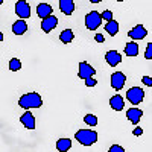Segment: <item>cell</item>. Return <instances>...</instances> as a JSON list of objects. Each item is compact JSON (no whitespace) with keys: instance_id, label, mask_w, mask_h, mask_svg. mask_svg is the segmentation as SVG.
<instances>
[{"instance_id":"19","label":"cell","mask_w":152,"mask_h":152,"mask_svg":"<svg viewBox=\"0 0 152 152\" xmlns=\"http://www.w3.org/2000/svg\"><path fill=\"white\" fill-rule=\"evenodd\" d=\"M125 53H126V56H137L138 55V44L134 41L128 43L125 46Z\"/></svg>"},{"instance_id":"16","label":"cell","mask_w":152,"mask_h":152,"mask_svg":"<svg viewBox=\"0 0 152 152\" xmlns=\"http://www.w3.org/2000/svg\"><path fill=\"white\" fill-rule=\"evenodd\" d=\"M143 116V111L138 110V108H129L128 113H126V117H128L132 123H138V120L142 119Z\"/></svg>"},{"instance_id":"21","label":"cell","mask_w":152,"mask_h":152,"mask_svg":"<svg viewBox=\"0 0 152 152\" xmlns=\"http://www.w3.org/2000/svg\"><path fill=\"white\" fill-rule=\"evenodd\" d=\"M21 69V61L18 58H12L9 61V70L11 72H18Z\"/></svg>"},{"instance_id":"11","label":"cell","mask_w":152,"mask_h":152,"mask_svg":"<svg viewBox=\"0 0 152 152\" xmlns=\"http://www.w3.org/2000/svg\"><path fill=\"white\" fill-rule=\"evenodd\" d=\"M20 122L23 123V126L26 129H35V117H34V114L31 111L24 113L23 116L20 117Z\"/></svg>"},{"instance_id":"24","label":"cell","mask_w":152,"mask_h":152,"mask_svg":"<svg viewBox=\"0 0 152 152\" xmlns=\"http://www.w3.org/2000/svg\"><path fill=\"white\" fill-rule=\"evenodd\" d=\"M84 81H85V85H87V87H94V85L97 84V82H96V79L93 78V76H90V78H85Z\"/></svg>"},{"instance_id":"26","label":"cell","mask_w":152,"mask_h":152,"mask_svg":"<svg viewBox=\"0 0 152 152\" xmlns=\"http://www.w3.org/2000/svg\"><path fill=\"white\" fill-rule=\"evenodd\" d=\"M125 149L122 148V146H119V145H113L111 148H110V152H123Z\"/></svg>"},{"instance_id":"7","label":"cell","mask_w":152,"mask_h":152,"mask_svg":"<svg viewBox=\"0 0 152 152\" xmlns=\"http://www.w3.org/2000/svg\"><path fill=\"white\" fill-rule=\"evenodd\" d=\"M56 24H58V18L55 17V15H47V17H44L43 18V21H41V29H43V32H46V34H49V32H52L55 28H56Z\"/></svg>"},{"instance_id":"5","label":"cell","mask_w":152,"mask_h":152,"mask_svg":"<svg viewBox=\"0 0 152 152\" xmlns=\"http://www.w3.org/2000/svg\"><path fill=\"white\" fill-rule=\"evenodd\" d=\"M15 14L23 20L31 17V6H29V3L26 2V0H18V2L15 3Z\"/></svg>"},{"instance_id":"9","label":"cell","mask_w":152,"mask_h":152,"mask_svg":"<svg viewBox=\"0 0 152 152\" xmlns=\"http://www.w3.org/2000/svg\"><path fill=\"white\" fill-rule=\"evenodd\" d=\"M105 59L108 62V66L116 67L117 64H120V62H122V55L117 52V50H108L107 55H105Z\"/></svg>"},{"instance_id":"32","label":"cell","mask_w":152,"mask_h":152,"mask_svg":"<svg viewBox=\"0 0 152 152\" xmlns=\"http://www.w3.org/2000/svg\"><path fill=\"white\" fill-rule=\"evenodd\" d=\"M2 3H3V0H0V6H2Z\"/></svg>"},{"instance_id":"4","label":"cell","mask_w":152,"mask_h":152,"mask_svg":"<svg viewBox=\"0 0 152 152\" xmlns=\"http://www.w3.org/2000/svg\"><path fill=\"white\" fill-rule=\"evenodd\" d=\"M100 23H102V18L97 11H91L85 15V26L88 31H96L100 26Z\"/></svg>"},{"instance_id":"33","label":"cell","mask_w":152,"mask_h":152,"mask_svg":"<svg viewBox=\"0 0 152 152\" xmlns=\"http://www.w3.org/2000/svg\"><path fill=\"white\" fill-rule=\"evenodd\" d=\"M117 2H123V0H117Z\"/></svg>"},{"instance_id":"18","label":"cell","mask_w":152,"mask_h":152,"mask_svg":"<svg viewBox=\"0 0 152 152\" xmlns=\"http://www.w3.org/2000/svg\"><path fill=\"white\" fill-rule=\"evenodd\" d=\"M73 38H75V34H73L72 29H64V31L59 34V40H61V43H64V44L72 43Z\"/></svg>"},{"instance_id":"13","label":"cell","mask_w":152,"mask_h":152,"mask_svg":"<svg viewBox=\"0 0 152 152\" xmlns=\"http://www.w3.org/2000/svg\"><path fill=\"white\" fill-rule=\"evenodd\" d=\"M26 31H28V23L23 18L17 20L14 24H12V32H14L15 35H23V34H26Z\"/></svg>"},{"instance_id":"2","label":"cell","mask_w":152,"mask_h":152,"mask_svg":"<svg viewBox=\"0 0 152 152\" xmlns=\"http://www.w3.org/2000/svg\"><path fill=\"white\" fill-rule=\"evenodd\" d=\"M75 138L84 146H91L93 143L97 142V132L91 129H79V131H76Z\"/></svg>"},{"instance_id":"6","label":"cell","mask_w":152,"mask_h":152,"mask_svg":"<svg viewBox=\"0 0 152 152\" xmlns=\"http://www.w3.org/2000/svg\"><path fill=\"white\" fill-rule=\"evenodd\" d=\"M125 82H126V76H125V73H122V72H114L113 75H111V87L114 88V90H122L123 88V85H125Z\"/></svg>"},{"instance_id":"17","label":"cell","mask_w":152,"mask_h":152,"mask_svg":"<svg viewBox=\"0 0 152 152\" xmlns=\"http://www.w3.org/2000/svg\"><path fill=\"white\" fill-rule=\"evenodd\" d=\"M105 31H107V34H110L111 37H114L117 32H119V21H116V20H110V21H107V24H105Z\"/></svg>"},{"instance_id":"25","label":"cell","mask_w":152,"mask_h":152,"mask_svg":"<svg viewBox=\"0 0 152 152\" xmlns=\"http://www.w3.org/2000/svg\"><path fill=\"white\" fill-rule=\"evenodd\" d=\"M145 58H146V59H151V58H152V43H149V44H148V47H146Z\"/></svg>"},{"instance_id":"14","label":"cell","mask_w":152,"mask_h":152,"mask_svg":"<svg viewBox=\"0 0 152 152\" xmlns=\"http://www.w3.org/2000/svg\"><path fill=\"white\" fill-rule=\"evenodd\" d=\"M110 107H111L113 110H116V111H122L123 107H125V100H123V97H122L120 94L113 96V97L110 99Z\"/></svg>"},{"instance_id":"8","label":"cell","mask_w":152,"mask_h":152,"mask_svg":"<svg viewBox=\"0 0 152 152\" xmlns=\"http://www.w3.org/2000/svg\"><path fill=\"white\" fill-rule=\"evenodd\" d=\"M96 70L88 64V62L82 61L81 64H79V70H78V76L81 79H85V78H90V76H94Z\"/></svg>"},{"instance_id":"10","label":"cell","mask_w":152,"mask_h":152,"mask_svg":"<svg viewBox=\"0 0 152 152\" xmlns=\"http://www.w3.org/2000/svg\"><path fill=\"white\" fill-rule=\"evenodd\" d=\"M129 38H132V40H143V38L148 35V31L142 26V24H137L135 28H132L129 32H128Z\"/></svg>"},{"instance_id":"27","label":"cell","mask_w":152,"mask_h":152,"mask_svg":"<svg viewBox=\"0 0 152 152\" xmlns=\"http://www.w3.org/2000/svg\"><path fill=\"white\" fill-rule=\"evenodd\" d=\"M143 84L145 85H148V87H152V78H151V76H143Z\"/></svg>"},{"instance_id":"31","label":"cell","mask_w":152,"mask_h":152,"mask_svg":"<svg viewBox=\"0 0 152 152\" xmlns=\"http://www.w3.org/2000/svg\"><path fill=\"white\" fill-rule=\"evenodd\" d=\"M2 41H3V34L0 32V43H2Z\"/></svg>"},{"instance_id":"20","label":"cell","mask_w":152,"mask_h":152,"mask_svg":"<svg viewBox=\"0 0 152 152\" xmlns=\"http://www.w3.org/2000/svg\"><path fill=\"white\" fill-rule=\"evenodd\" d=\"M72 148V140L70 138H58L56 142V149L61 151V152H66Z\"/></svg>"},{"instance_id":"28","label":"cell","mask_w":152,"mask_h":152,"mask_svg":"<svg viewBox=\"0 0 152 152\" xmlns=\"http://www.w3.org/2000/svg\"><path fill=\"white\" fill-rule=\"evenodd\" d=\"M94 38H96V41H97V43H104V40H105L104 35H100V34H96V37H94Z\"/></svg>"},{"instance_id":"12","label":"cell","mask_w":152,"mask_h":152,"mask_svg":"<svg viewBox=\"0 0 152 152\" xmlns=\"http://www.w3.org/2000/svg\"><path fill=\"white\" fill-rule=\"evenodd\" d=\"M59 9H61L62 14L70 15L75 11V2L73 0H59Z\"/></svg>"},{"instance_id":"29","label":"cell","mask_w":152,"mask_h":152,"mask_svg":"<svg viewBox=\"0 0 152 152\" xmlns=\"http://www.w3.org/2000/svg\"><path fill=\"white\" fill-rule=\"evenodd\" d=\"M132 132H134V135H137V137H138V135H142V134H143V129H142V128H135Z\"/></svg>"},{"instance_id":"1","label":"cell","mask_w":152,"mask_h":152,"mask_svg":"<svg viewBox=\"0 0 152 152\" xmlns=\"http://www.w3.org/2000/svg\"><path fill=\"white\" fill-rule=\"evenodd\" d=\"M18 105L24 110H31V108H40L43 105V99L38 93H28L23 94L18 100Z\"/></svg>"},{"instance_id":"3","label":"cell","mask_w":152,"mask_h":152,"mask_svg":"<svg viewBox=\"0 0 152 152\" xmlns=\"http://www.w3.org/2000/svg\"><path fill=\"white\" fill-rule=\"evenodd\" d=\"M126 99H128L132 105L142 104L143 99H145V91H143V88H140V87H132V88H129V90L126 91Z\"/></svg>"},{"instance_id":"15","label":"cell","mask_w":152,"mask_h":152,"mask_svg":"<svg viewBox=\"0 0 152 152\" xmlns=\"http://www.w3.org/2000/svg\"><path fill=\"white\" fill-rule=\"evenodd\" d=\"M52 11H53V9H52V6H50L49 3H40V5L37 6V15L43 20L44 17H47V15L52 14Z\"/></svg>"},{"instance_id":"23","label":"cell","mask_w":152,"mask_h":152,"mask_svg":"<svg viewBox=\"0 0 152 152\" xmlns=\"http://www.w3.org/2000/svg\"><path fill=\"white\" fill-rule=\"evenodd\" d=\"M100 18H102V20H105V21H110V20H113V12L105 9V11L102 12V14H100Z\"/></svg>"},{"instance_id":"22","label":"cell","mask_w":152,"mask_h":152,"mask_svg":"<svg viewBox=\"0 0 152 152\" xmlns=\"http://www.w3.org/2000/svg\"><path fill=\"white\" fill-rule=\"evenodd\" d=\"M84 122L87 125H90V126H96L97 125V117L94 116V114H87V116L84 117Z\"/></svg>"},{"instance_id":"30","label":"cell","mask_w":152,"mask_h":152,"mask_svg":"<svg viewBox=\"0 0 152 152\" xmlns=\"http://www.w3.org/2000/svg\"><path fill=\"white\" fill-rule=\"evenodd\" d=\"M88 2H91V3H100L102 0H88Z\"/></svg>"}]
</instances>
